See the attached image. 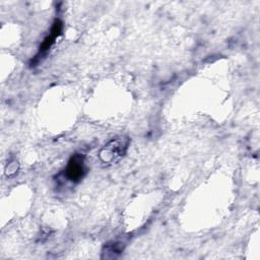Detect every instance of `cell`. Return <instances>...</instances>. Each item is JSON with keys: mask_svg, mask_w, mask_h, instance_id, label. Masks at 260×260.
I'll use <instances>...</instances> for the list:
<instances>
[{"mask_svg": "<svg viewBox=\"0 0 260 260\" xmlns=\"http://www.w3.org/2000/svg\"><path fill=\"white\" fill-rule=\"evenodd\" d=\"M62 22L61 20L59 19H56L52 25V28H51V32L48 37L45 38V40L43 41L41 47H40V53L41 54H44L46 53L47 51L50 50V48L53 46V44L55 43V40L60 36L61 31H62Z\"/></svg>", "mask_w": 260, "mask_h": 260, "instance_id": "obj_3", "label": "cell"}, {"mask_svg": "<svg viewBox=\"0 0 260 260\" xmlns=\"http://www.w3.org/2000/svg\"><path fill=\"white\" fill-rule=\"evenodd\" d=\"M122 247L120 246V243H112V244H108L105 247V251L103 252L105 254V257L107 258L109 256V254L111 255V258H115L117 256V254H120L122 252Z\"/></svg>", "mask_w": 260, "mask_h": 260, "instance_id": "obj_4", "label": "cell"}, {"mask_svg": "<svg viewBox=\"0 0 260 260\" xmlns=\"http://www.w3.org/2000/svg\"><path fill=\"white\" fill-rule=\"evenodd\" d=\"M17 170H18V162L16 160H13V161L9 162L8 166L6 167V175L8 177H11L16 174Z\"/></svg>", "mask_w": 260, "mask_h": 260, "instance_id": "obj_5", "label": "cell"}, {"mask_svg": "<svg viewBox=\"0 0 260 260\" xmlns=\"http://www.w3.org/2000/svg\"><path fill=\"white\" fill-rule=\"evenodd\" d=\"M127 136H117L108 141L100 150L99 158L105 166L117 164L126 153L129 145Z\"/></svg>", "mask_w": 260, "mask_h": 260, "instance_id": "obj_1", "label": "cell"}, {"mask_svg": "<svg viewBox=\"0 0 260 260\" xmlns=\"http://www.w3.org/2000/svg\"><path fill=\"white\" fill-rule=\"evenodd\" d=\"M85 174V166H84V156L80 153H75L72 155L68 161V165L65 170L66 178L73 182H79Z\"/></svg>", "mask_w": 260, "mask_h": 260, "instance_id": "obj_2", "label": "cell"}]
</instances>
